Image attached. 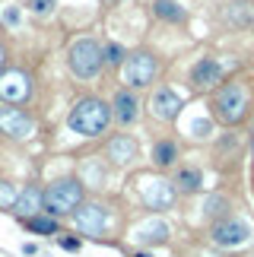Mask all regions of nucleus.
Wrapping results in <instances>:
<instances>
[{"label":"nucleus","instance_id":"f257e3e1","mask_svg":"<svg viewBox=\"0 0 254 257\" xmlns=\"http://www.w3.org/2000/svg\"><path fill=\"white\" fill-rule=\"evenodd\" d=\"M111 108L102 102V98H80L73 108H70V117H67V124H70V131L83 134V137H99L105 134V127L111 121Z\"/></svg>","mask_w":254,"mask_h":257},{"label":"nucleus","instance_id":"f03ea898","mask_svg":"<svg viewBox=\"0 0 254 257\" xmlns=\"http://www.w3.org/2000/svg\"><path fill=\"white\" fill-rule=\"evenodd\" d=\"M213 114L222 124H238L248 114V89L241 83H226L219 86L216 98H213Z\"/></svg>","mask_w":254,"mask_h":257},{"label":"nucleus","instance_id":"7ed1b4c3","mask_svg":"<svg viewBox=\"0 0 254 257\" xmlns=\"http://www.w3.org/2000/svg\"><path fill=\"white\" fill-rule=\"evenodd\" d=\"M83 206V184L67 178V181H57L45 191V210L51 216H64V213H76Z\"/></svg>","mask_w":254,"mask_h":257},{"label":"nucleus","instance_id":"20e7f679","mask_svg":"<svg viewBox=\"0 0 254 257\" xmlns=\"http://www.w3.org/2000/svg\"><path fill=\"white\" fill-rule=\"evenodd\" d=\"M102 48L92 38H80V42L70 45V70L80 76V80H92L95 73L102 70Z\"/></svg>","mask_w":254,"mask_h":257},{"label":"nucleus","instance_id":"39448f33","mask_svg":"<svg viewBox=\"0 0 254 257\" xmlns=\"http://www.w3.org/2000/svg\"><path fill=\"white\" fill-rule=\"evenodd\" d=\"M210 238L216 241L219 248H238V244H245V241L251 238V225H248L245 219L229 216V219H222V222H213Z\"/></svg>","mask_w":254,"mask_h":257},{"label":"nucleus","instance_id":"423d86ee","mask_svg":"<svg viewBox=\"0 0 254 257\" xmlns=\"http://www.w3.org/2000/svg\"><path fill=\"white\" fill-rule=\"evenodd\" d=\"M156 70H159L156 57L150 51H137V54L127 57V64H124V80H127V86H137V89H140V86H150L153 83Z\"/></svg>","mask_w":254,"mask_h":257},{"label":"nucleus","instance_id":"0eeeda50","mask_svg":"<svg viewBox=\"0 0 254 257\" xmlns=\"http://www.w3.org/2000/svg\"><path fill=\"white\" fill-rule=\"evenodd\" d=\"M73 225L86 235H102L105 225H108V213H105V206H99V203H83L80 210L73 213Z\"/></svg>","mask_w":254,"mask_h":257},{"label":"nucleus","instance_id":"6e6552de","mask_svg":"<svg viewBox=\"0 0 254 257\" xmlns=\"http://www.w3.org/2000/svg\"><path fill=\"white\" fill-rule=\"evenodd\" d=\"M181 108H184V98L175 92V89H169V86L156 89V95L150 102V111L159 117V121H175V117L181 114Z\"/></svg>","mask_w":254,"mask_h":257},{"label":"nucleus","instance_id":"1a4fd4ad","mask_svg":"<svg viewBox=\"0 0 254 257\" xmlns=\"http://www.w3.org/2000/svg\"><path fill=\"white\" fill-rule=\"evenodd\" d=\"M219 83H222V64L216 57H200V61L191 67V86L194 89H213Z\"/></svg>","mask_w":254,"mask_h":257},{"label":"nucleus","instance_id":"9d476101","mask_svg":"<svg viewBox=\"0 0 254 257\" xmlns=\"http://www.w3.org/2000/svg\"><path fill=\"white\" fill-rule=\"evenodd\" d=\"M0 131L7 137H29L35 131V124L23 108H0Z\"/></svg>","mask_w":254,"mask_h":257},{"label":"nucleus","instance_id":"9b49d317","mask_svg":"<svg viewBox=\"0 0 254 257\" xmlns=\"http://www.w3.org/2000/svg\"><path fill=\"white\" fill-rule=\"evenodd\" d=\"M143 200L146 206H153V210H169L172 200H175V187L169 181H162V178H153V181H143Z\"/></svg>","mask_w":254,"mask_h":257},{"label":"nucleus","instance_id":"f8f14e48","mask_svg":"<svg viewBox=\"0 0 254 257\" xmlns=\"http://www.w3.org/2000/svg\"><path fill=\"white\" fill-rule=\"evenodd\" d=\"M29 92H32V86H29V76L23 70L4 73V80H0V95L4 98H10V102H23V98H29Z\"/></svg>","mask_w":254,"mask_h":257},{"label":"nucleus","instance_id":"ddd939ff","mask_svg":"<svg viewBox=\"0 0 254 257\" xmlns=\"http://www.w3.org/2000/svg\"><path fill=\"white\" fill-rule=\"evenodd\" d=\"M111 114H114V121H118V124H134L137 114H140V102H137V95L127 92V89H121V92L114 95Z\"/></svg>","mask_w":254,"mask_h":257},{"label":"nucleus","instance_id":"4468645a","mask_svg":"<svg viewBox=\"0 0 254 257\" xmlns=\"http://www.w3.org/2000/svg\"><path fill=\"white\" fill-rule=\"evenodd\" d=\"M134 156H137V143L127 134H118V137H111V140H108V159L114 165H127Z\"/></svg>","mask_w":254,"mask_h":257},{"label":"nucleus","instance_id":"2eb2a0df","mask_svg":"<svg viewBox=\"0 0 254 257\" xmlns=\"http://www.w3.org/2000/svg\"><path fill=\"white\" fill-rule=\"evenodd\" d=\"M222 19H226L229 26H235V29L254 26V7L245 4V0H238V4H226V10H222Z\"/></svg>","mask_w":254,"mask_h":257},{"label":"nucleus","instance_id":"dca6fc26","mask_svg":"<svg viewBox=\"0 0 254 257\" xmlns=\"http://www.w3.org/2000/svg\"><path fill=\"white\" fill-rule=\"evenodd\" d=\"M42 203H45V194L38 191V187H26V191L19 194V200H16V213L29 219V216H32V213H35Z\"/></svg>","mask_w":254,"mask_h":257},{"label":"nucleus","instance_id":"f3484780","mask_svg":"<svg viewBox=\"0 0 254 257\" xmlns=\"http://www.w3.org/2000/svg\"><path fill=\"white\" fill-rule=\"evenodd\" d=\"M175 187L184 194H197L203 187V175L200 169H178V175H175Z\"/></svg>","mask_w":254,"mask_h":257},{"label":"nucleus","instance_id":"a211bd4d","mask_svg":"<svg viewBox=\"0 0 254 257\" xmlns=\"http://www.w3.org/2000/svg\"><path fill=\"white\" fill-rule=\"evenodd\" d=\"M153 13L165 19V23H181L184 19V7L178 0H153Z\"/></svg>","mask_w":254,"mask_h":257},{"label":"nucleus","instance_id":"6ab92c4d","mask_svg":"<svg viewBox=\"0 0 254 257\" xmlns=\"http://www.w3.org/2000/svg\"><path fill=\"white\" fill-rule=\"evenodd\" d=\"M232 206H229V200L226 197H219V194H213V197H207V203H203V216L207 219H213V222H222V219H229V213Z\"/></svg>","mask_w":254,"mask_h":257},{"label":"nucleus","instance_id":"aec40b11","mask_svg":"<svg viewBox=\"0 0 254 257\" xmlns=\"http://www.w3.org/2000/svg\"><path fill=\"white\" fill-rule=\"evenodd\" d=\"M175 159H178V146H175L172 140H159V143L153 146V162L159 165V169L175 165Z\"/></svg>","mask_w":254,"mask_h":257},{"label":"nucleus","instance_id":"412c9836","mask_svg":"<svg viewBox=\"0 0 254 257\" xmlns=\"http://www.w3.org/2000/svg\"><path fill=\"white\" fill-rule=\"evenodd\" d=\"M137 238H140L143 244H165L169 241V225L165 222H146Z\"/></svg>","mask_w":254,"mask_h":257},{"label":"nucleus","instance_id":"4be33fe9","mask_svg":"<svg viewBox=\"0 0 254 257\" xmlns=\"http://www.w3.org/2000/svg\"><path fill=\"white\" fill-rule=\"evenodd\" d=\"M26 229L29 232H38V235H57V222L51 219V216H29Z\"/></svg>","mask_w":254,"mask_h":257},{"label":"nucleus","instance_id":"5701e85b","mask_svg":"<svg viewBox=\"0 0 254 257\" xmlns=\"http://www.w3.org/2000/svg\"><path fill=\"white\" fill-rule=\"evenodd\" d=\"M124 48L121 45H114V42H108V45H102V61L108 64V67H118L121 61H124Z\"/></svg>","mask_w":254,"mask_h":257},{"label":"nucleus","instance_id":"b1692460","mask_svg":"<svg viewBox=\"0 0 254 257\" xmlns=\"http://www.w3.org/2000/svg\"><path fill=\"white\" fill-rule=\"evenodd\" d=\"M16 200H19V194L13 191V184L0 181V210H10V206H16Z\"/></svg>","mask_w":254,"mask_h":257},{"label":"nucleus","instance_id":"393cba45","mask_svg":"<svg viewBox=\"0 0 254 257\" xmlns=\"http://www.w3.org/2000/svg\"><path fill=\"white\" fill-rule=\"evenodd\" d=\"M51 7H54V0H29V10H35V13H48Z\"/></svg>","mask_w":254,"mask_h":257},{"label":"nucleus","instance_id":"a878e982","mask_svg":"<svg viewBox=\"0 0 254 257\" xmlns=\"http://www.w3.org/2000/svg\"><path fill=\"white\" fill-rule=\"evenodd\" d=\"M4 23H7V26H16V23H19V10H16V7H7V10H4Z\"/></svg>","mask_w":254,"mask_h":257},{"label":"nucleus","instance_id":"bb28decb","mask_svg":"<svg viewBox=\"0 0 254 257\" xmlns=\"http://www.w3.org/2000/svg\"><path fill=\"white\" fill-rule=\"evenodd\" d=\"M61 244L67 251H80V241H76V238H61Z\"/></svg>","mask_w":254,"mask_h":257},{"label":"nucleus","instance_id":"cd10ccee","mask_svg":"<svg viewBox=\"0 0 254 257\" xmlns=\"http://www.w3.org/2000/svg\"><path fill=\"white\" fill-rule=\"evenodd\" d=\"M207 131H210V124H207V121H197V124H194V134H200V137H203Z\"/></svg>","mask_w":254,"mask_h":257},{"label":"nucleus","instance_id":"c85d7f7f","mask_svg":"<svg viewBox=\"0 0 254 257\" xmlns=\"http://www.w3.org/2000/svg\"><path fill=\"white\" fill-rule=\"evenodd\" d=\"M105 4H108V7H114V4H118V0H105Z\"/></svg>","mask_w":254,"mask_h":257}]
</instances>
